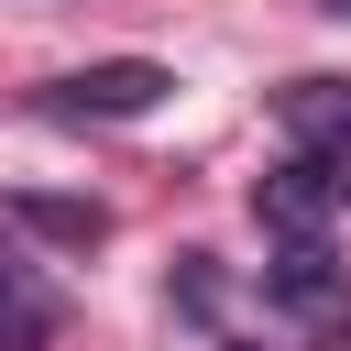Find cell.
<instances>
[{"instance_id":"obj_5","label":"cell","mask_w":351,"mask_h":351,"mask_svg":"<svg viewBox=\"0 0 351 351\" xmlns=\"http://www.w3.org/2000/svg\"><path fill=\"white\" fill-rule=\"evenodd\" d=\"M44 340H55V296L22 263H0V351H44Z\"/></svg>"},{"instance_id":"obj_6","label":"cell","mask_w":351,"mask_h":351,"mask_svg":"<svg viewBox=\"0 0 351 351\" xmlns=\"http://www.w3.org/2000/svg\"><path fill=\"white\" fill-rule=\"evenodd\" d=\"M22 219H33V230H55V241H99V230H110L88 197H22Z\"/></svg>"},{"instance_id":"obj_2","label":"cell","mask_w":351,"mask_h":351,"mask_svg":"<svg viewBox=\"0 0 351 351\" xmlns=\"http://www.w3.org/2000/svg\"><path fill=\"white\" fill-rule=\"evenodd\" d=\"M263 296H274L285 318H351V274H340V252H329L318 230L274 241V263H263Z\"/></svg>"},{"instance_id":"obj_4","label":"cell","mask_w":351,"mask_h":351,"mask_svg":"<svg viewBox=\"0 0 351 351\" xmlns=\"http://www.w3.org/2000/svg\"><path fill=\"white\" fill-rule=\"evenodd\" d=\"M274 121H285L307 154H351V77H296V88H274Z\"/></svg>"},{"instance_id":"obj_8","label":"cell","mask_w":351,"mask_h":351,"mask_svg":"<svg viewBox=\"0 0 351 351\" xmlns=\"http://www.w3.org/2000/svg\"><path fill=\"white\" fill-rule=\"evenodd\" d=\"M329 176H340V197H351V165H329Z\"/></svg>"},{"instance_id":"obj_9","label":"cell","mask_w":351,"mask_h":351,"mask_svg":"<svg viewBox=\"0 0 351 351\" xmlns=\"http://www.w3.org/2000/svg\"><path fill=\"white\" fill-rule=\"evenodd\" d=\"M318 11H351V0H318Z\"/></svg>"},{"instance_id":"obj_7","label":"cell","mask_w":351,"mask_h":351,"mask_svg":"<svg viewBox=\"0 0 351 351\" xmlns=\"http://www.w3.org/2000/svg\"><path fill=\"white\" fill-rule=\"evenodd\" d=\"M208 351H263V340H208Z\"/></svg>"},{"instance_id":"obj_3","label":"cell","mask_w":351,"mask_h":351,"mask_svg":"<svg viewBox=\"0 0 351 351\" xmlns=\"http://www.w3.org/2000/svg\"><path fill=\"white\" fill-rule=\"evenodd\" d=\"M329 197H340V176H329L318 154H296V165H274V176L252 186L263 230H285V241H296V230H318V219H329Z\"/></svg>"},{"instance_id":"obj_1","label":"cell","mask_w":351,"mask_h":351,"mask_svg":"<svg viewBox=\"0 0 351 351\" xmlns=\"http://www.w3.org/2000/svg\"><path fill=\"white\" fill-rule=\"evenodd\" d=\"M165 88H176V77H165L154 55H110V66L55 77V88H44V110H55V121H143Z\"/></svg>"}]
</instances>
